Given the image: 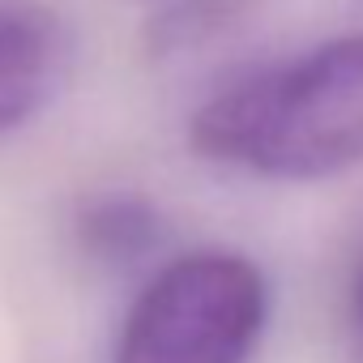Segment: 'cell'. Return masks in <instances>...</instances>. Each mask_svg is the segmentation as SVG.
<instances>
[{"instance_id": "obj_4", "label": "cell", "mask_w": 363, "mask_h": 363, "mask_svg": "<svg viewBox=\"0 0 363 363\" xmlns=\"http://www.w3.org/2000/svg\"><path fill=\"white\" fill-rule=\"evenodd\" d=\"M77 244L99 265H137L162 244V218L137 193H99L77 210Z\"/></svg>"}, {"instance_id": "obj_3", "label": "cell", "mask_w": 363, "mask_h": 363, "mask_svg": "<svg viewBox=\"0 0 363 363\" xmlns=\"http://www.w3.org/2000/svg\"><path fill=\"white\" fill-rule=\"evenodd\" d=\"M65 39L52 13L0 0V133L26 124L56 90Z\"/></svg>"}, {"instance_id": "obj_5", "label": "cell", "mask_w": 363, "mask_h": 363, "mask_svg": "<svg viewBox=\"0 0 363 363\" xmlns=\"http://www.w3.org/2000/svg\"><path fill=\"white\" fill-rule=\"evenodd\" d=\"M150 5V43L158 52H179L223 30L248 0H145Z\"/></svg>"}, {"instance_id": "obj_6", "label": "cell", "mask_w": 363, "mask_h": 363, "mask_svg": "<svg viewBox=\"0 0 363 363\" xmlns=\"http://www.w3.org/2000/svg\"><path fill=\"white\" fill-rule=\"evenodd\" d=\"M350 312H354V325L363 329V261H359L354 282H350Z\"/></svg>"}, {"instance_id": "obj_1", "label": "cell", "mask_w": 363, "mask_h": 363, "mask_svg": "<svg viewBox=\"0 0 363 363\" xmlns=\"http://www.w3.org/2000/svg\"><path fill=\"white\" fill-rule=\"evenodd\" d=\"M201 158L265 179H325L363 162V35L329 39L201 103Z\"/></svg>"}, {"instance_id": "obj_2", "label": "cell", "mask_w": 363, "mask_h": 363, "mask_svg": "<svg viewBox=\"0 0 363 363\" xmlns=\"http://www.w3.org/2000/svg\"><path fill=\"white\" fill-rule=\"evenodd\" d=\"M269 320L257 261L201 248L167 261L124 312L111 363H248Z\"/></svg>"}]
</instances>
